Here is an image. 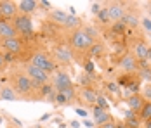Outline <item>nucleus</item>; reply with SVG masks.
Wrapping results in <instances>:
<instances>
[{"instance_id":"f257e3e1","label":"nucleus","mask_w":151,"mask_h":128,"mask_svg":"<svg viewBox=\"0 0 151 128\" xmlns=\"http://www.w3.org/2000/svg\"><path fill=\"white\" fill-rule=\"evenodd\" d=\"M12 88L21 100H37L40 99V87H37L24 71H16L11 76Z\"/></svg>"},{"instance_id":"f03ea898","label":"nucleus","mask_w":151,"mask_h":128,"mask_svg":"<svg viewBox=\"0 0 151 128\" xmlns=\"http://www.w3.org/2000/svg\"><path fill=\"white\" fill-rule=\"evenodd\" d=\"M28 62H30L31 66L38 68V69L47 71L49 74L58 71V64H56V61L49 56L47 52H44V50H37V52H33V56L30 57V61H28Z\"/></svg>"},{"instance_id":"7ed1b4c3","label":"nucleus","mask_w":151,"mask_h":128,"mask_svg":"<svg viewBox=\"0 0 151 128\" xmlns=\"http://www.w3.org/2000/svg\"><path fill=\"white\" fill-rule=\"evenodd\" d=\"M70 43H71V49H73L75 52H89V50H91V47L94 45V42L87 36V33L82 29V26L71 31Z\"/></svg>"},{"instance_id":"20e7f679","label":"nucleus","mask_w":151,"mask_h":128,"mask_svg":"<svg viewBox=\"0 0 151 128\" xmlns=\"http://www.w3.org/2000/svg\"><path fill=\"white\" fill-rule=\"evenodd\" d=\"M23 71L28 74V78H30L37 87H42V85H45V83H50V74H49L47 71H44V69H38V68L31 66L30 62H26V64L23 66Z\"/></svg>"},{"instance_id":"39448f33","label":"nucleus","mask_w":151,"mask_h":128,"mask_svg":"<svg viewBox=\"0 0 151 128\" xmlns=\"http://www.w3.org/2000/svg\"><path fill=\"white\" fill-rule=\"evenodd\" d=\"M50 83H52V87H54L56 92H63V90L73 87V82H71L70 73L68 71H61V69H58L56 73L50 74Z\"/></svg>"},{"instance_id":"423d86ee","label":"nucleus","mask_w":151,"mask_h":128,"mask_svg":"<svg viewBox=\"0 0 151 128\" xmlns=\"http://www.w3.org/2000/svg\"><path fill=\"white\" fill-rule=\"evenodd\" d=\"M12 24H14L17 35H23V36H31L33 35V21H31L30 16L17 14L14 17V23Z\"/></svg>"},{"instance_id":"0eeeda50","label":"nucleus","mask_w":151,"mask_h":128,"mask_svg":"<svg viewBox=\"0 0 151 128\" xmlns=\"http://www.w3.org/2000/svg\"><path fill=\"white\" fill-rule=\"evenodd\" d=\"M106 11L109 16V23H116V21L123 19V16L127 12V4L125 2H109L106 5Z\"/></svg>"},{"instance_id":"6e6552de","label":"nucleus","mask_w":151,"mask_h":128,"mask_svg":"<svg viewBox=\"0 0 151 128\" xmlns=\"http://www.w3.org/2000/svg\"><path fill=\"white\" fill-rule=\"evenodd\" d=\"M54 61H56V64L59 66H66V64H70L71 62V59H73V52H71V49L68 47V45H64V43H59V45H56L54 47V57H52Z\"/></svg>"},{"instance_id":"1a4fd4ad","label":"nucleus","mask_w":151,"mask_h":128,"mask_svg":"<svg viewBox=\"0 0 151 128\" xmlns=\"http://www.w3.org/2000/svg\"><path fill=\"white\" fill-rule=\"evenodd\" d=\"M0 12H2V19H14L19 14L17 11V4L12 0H0Z\"/></svg>"},{"instance_id":"9d476101","label":"nucleus","mask_w":151,"mask_h":128,"mask_svg":"<svg viewBox=\"0 0 151 128\" xmlns=\"http://www.w3.org/2000/svg\"><path fill=\"white\" fill-rule=\"evenodd\" d=\"M0 47L7 54H19L23 50V40L19 36H16V38H5V40H0Z\"/></svg>"},{"instance_id":"9b49d317","label":"nucleus","mask_w":151,"mask_h":128,"mask_svg":"<svg viewBox=\"0 0 151 128\" xmlns=\"http://www.w3.org/2000/svg\"><path fill=\"white\" fill-rule=\"evenodd\" d=\"M120 68L123 69V73H132L136 74L137 69H139V62L137 59L132 54H125V56L120 59Z\"/></svg>"},{"instance_id":"f8f14e48","label":"nucleus","mask_w":151,"mask_h":128,"mask_svg":"<svg viewBox=\"0 0 151 128\" xmlns=\"http://www.w3.org/2000/svg\"><path fill=\"white\" fill-rule=\"evenodd\" d=\"M148 49H150V45L144 42V40H137V42L134 43V47H132V56L137 59V62L148 61Z\"/></svg>"},{"instance_id":"ddd939ff","label":"nucleus","mask_w":151,"mask_h":128,"mask_svg":"<svg viewBox=\"0 0 151 128\" xmlns=\"http://www.w3.org/2000/svg\"><path fill=\"white\" fill-rule=\"evenodd\" d=\"M92 116H94V123H96L97 127H101V125H104V123H108V121L113 119V116L108 113V109H103V107H99V106H94V107H92Z\"/></svg>"},{"instance_id":"4468645a","label":"nucleus","mask_w":151,"mask_h":128,"mask_svg":"<svg viewBox=\"0 0 151 128\" xmlns=\"http://www.w3.org/2000/svg\"><path fill=\"white\" fill-rule=\"evenodd\" d=\"M16 36H17V31H16L14 24L7 19H0V40L16 38Z\"/></svg>"},{"instance_id":"2eb2a0df","label":"nucleus","mask_w":151,"mask_h":128,"mask_svg":"<svg viewBox=\"0 0 151 128\" xmlns=\"http://www.w3.org/2000/svg\"><path fill=\"white\" fill-rule=\"evenodd\" d=\"M144 102H146V100L142 99L141 94H134V95H129V97H127V107H129V111L139 114V111H141L142 106H144Z\"/></svg>"},{"instance_id":"dca6fc26","label":"nucleus","mask_w":151,"mask_h":128,"mask_svg":"<svg viewBox=\"0 0 151 128\" xmlns=\"http://www.w3.org/2000/svg\"><path fill=\"white\" fill-rule=\"evenodd\" d=\"M97 90L94 88H82L80 90V99L83 100V104H87L89 107H94L96 102H97Z\"/></svg>"},{"instance_id":"f3484780","label":"nucleus","mask_w":151,"mask_h":128,"mask_svg":"<svg viewBox=\"0 0 151 128\" xmlns=\"http://www.w3.org/2000/svg\"><path fill=\"white\" fill-rule=\"evenodd\" d=\"M37 9H38V2H37V0H21V2H17V11H19V14L30 16V14H33Z\"/></svg>"},{"instance_id":"a211bd4d","label":"nucleus","mask_w":151,"mask_h":128,"mask_svg":"<svg viewBox=\"0 0 151 128\" xmlns=\"http://www.w3.org/2000/svg\"><path fill=\"white\" fill-rule=\"evenodd\" d=\"M137 80V73L136 74H132V73H122L120 76L116 78V85L120 87V88H129V87L132 85L134 82Z\"/></svg>"},{"instance_id":"6ab92c4d","label":"nucleus","mask_w":151,"mask_h":128,"mask_svg":"<svg viewBox=\"0 0 151 128\" xmlns=\"http://www.w3.org/2000/svg\"><path fill=\"white\" fill-rule=\"evenodd\" d=\"M123 23L127 24V28H137V26L141 24V17H139L137 12L129 11V7H127V12L123 16Z\"/></svg>"},{"instance_id":"aec40b11","label":"nucleus","mask_w":151,"mask_h":128,"mask_svg":"<svg viewBox=\"0 0 151 128\" xmlns=\"http://www.w3.org/2000/svg\"><path fill=\"white\" fill-rule=\"evenodd\" d=\"M0 100H21V99L16 94L12 85H2V88H0Z\"/></svg>"},{"instance_id":"412c9836","label":"nucleus","mask_w":151,"mask_h":128,"mask_svg":"<svg viewBox=\"0 0 151 128\" xmlns=\"http://www.w3.org/2000/svg\"><path fill=\"white\" fill-rule=\"evenodd\" d=\"M66 19H68V14H66L64 11H61V9H56V11H50V12H49V21H52V23H56V24L64 26V24H66Z\"/></svg>"},{"instance_id":"4be33fe9","label":"nucleus","mask_w":151,"mask_h":128,"mask_svg":"<svg viewBox=\"0 0 151 128\" xmlns=\"http://www.w3.org/2000/svg\"><path fill=\"white\" fill-rule=\"evenodd\" d=\"M78 83L82 85V88H94V83H96V74H87V73H82L78 76Z\"/></svg>"},{"instance_id":"5701e85b","label":"nucleus","mask_w":151,"mask_h":128,"mask_svg":"<svg viewBox=\"0 0 151 128\" xmlns=\"http://www.w3.org/2000/svg\"><path fill=\"white\" fill-rule=\"evenodd\" d=\"M151 119V102H144L142 109L139 111V121H150Z\"/></svg>"},{"instance_id":"b1692460","label":"nucleus","mask_w":151,"mask_h":128,"mask_svg":"<svg viewBox=\"0 0 151 128\" xmlns=\"http://www.w3.org/2000/svg\"><path fill=\"white\" fill-rule=\"evenodd\" d=\"M125 29H127V24L123 23V19L111 23V33H115V35H125Z\"/></svg>"},{"instance_id":"393cba45","label":"nucleus","mask_w":151,"mask_h":128,"mask_svg":"<svg viewBox=\"0 0 151 128\" xmlns=\"http://www.w3.org/2000/svg\"><path fill=\"white\" fill-rule=\"evenodd\" d=\"M82 29L87 33V36L91 38L92 42L96 43V40H97V36H99V31H97V28L96 26H89V24H85V26H82Z\"/></svg>"},{"instance_id":"a878e982","label":"nucleus","mask_w":151,"mask_h":128,"mask_svg":"<svg viewBox=\"0 0 151 128\" xmlns=\"http://www.w3.org/2000/svg\"><path fill=\"white\" fill-rule=\"evenodd\" d=\"M106 92L111 94V95H118V97L122 95V88L116 85L115 82H108V83H106Z\"/></svg>"},{"instance_id":"bb28decb","label":"nucleus","mask_w":151,"mask_h":128,"mask_svg":"<svg viewBox=\"0 0 151 128\" xmlns=\"http://www.w3.org/2000/svg\"><path fill=\"white\" fill-rule=\"evenodd\" d=\"M89 54H91L92 57H101L104 54V47H103L101 43H94L91 47V50H89Z\"/></svg>"},{"instance_id":"cd10ccee","label":"nucleus","mask_w":151,"mask_h":128,"mask_svg":"<svg viewBox=\"0 0 151 128\" xmlns=\"http://www.w3.org/2000/svg\"><path fill=\"white\" fill-rule=\"evenodd\" d=\"M97 21H99L101 24H109V16H108L106 7H103V9L99 11V14H97Z\"/></svg>"},{"instance_id":"c85d7f7f","label":"nucleus","mask_w":151,"mask_h":128,"mask_svg":"<svg viewBox=\"0 0 151 128\" xmlns=\"http://www.w3.org/2000/svg\"><path fill=\"white\" fill-rule=\"evenodd\" d=\"M54 102H56V106H66L68 104V100L66 97L61 94V92H56V97H54Z\"/></svg>"},{"instance_id":"c756f323","label":"nucleus","mask_w":151,"mask_h":128,"mask_svg":"<svg viewBox=\"0 0 151 128\" xmlns=\"http://www.w3.org/2000/svg\"><path fill=\"white\" fill-rule=\"evenodd\" d=\"M141 95H142V99L146 100V102H151V83H148V85L142 88V94Z\"/></svg>"},{"instance_id":"7c9ffc66","label":"nucleus","mask_w":151,"mask_h":128,"mask_svg":"<svg viewBox=\"0 0 151 128\" xmlns=\"http://www.w3.org/2000/svg\"><path fill=\"white\" fill-rule=\"evenodd\" d=\"M96 106H99V107H103V109H108V100H106V97L103 95V94H97V102H96Z\"/></svg>"},{"instance_id":"2f4dec72","label":"nucleus","mask_w":151,"mask_h":128,"mask_svg":"<svg viewBox=\"0 0 151 128\" xmlns=\"http://www.w3.org/2000/svg\"><path fill=\"white\" fill-rule=\"evenodd\" d=\"M141 24H142V28L146 29L148 33H151V19H150V17H148V16L141 19Z\"/></svg>"},{"instance_id":"473e14b6","label":"nucleus","mask_w":151,"mask_h":128,"mask_svg":"<svg viewBox=\"0 0 151 128\" xmlns=\"http://www.w3.org/2000/svg\"><path fill=\"white\" fill-rule=\"evenodd\" d=\"M83 73H87V74H94V62H92V61H87V62H85V66H83Z\"/></svg>"},{"instance_id":"72a5a7b5","label":"nucleus","mask_w":151,"mask_h":128,"mask_svg":"<svg viewBox=\"0 0 151 128\" xmlns=\"http://www.w3.org/2000/svg\"><path fill=\"white\" fill-rule=\"evenodd\" d=\"M101 9H103V5H101V4H97V2H94V4H92V14H96V16H97Z\"/></svg>"},{"instance_id":"f704fd0d","label":"nucleus","mask_w":151,"mask_h":128,"mask_svg":"<svg viewBox=\"0 0 151 128\" xmlns=\"http://www.w3.org/2000/svg\"><path fill=\"white\" fill-rule=\"evenodd\" d=\"M38 5H40L42 9H45V11L50 12V2H47V0H40V2H38Z\"/></svg>"},{"instance_id":"c9c22d12","label":"nucleus","mask_w":151,"mask_h":128,"mask_svg":"<svg viewBox=\"0 0 151 128\" xmlns=\"http://www.w3.org/2000/svg\"><path fill=\"white\" fill-rule=\"evenodd\" d=\"M97 128H118V125L111 119V121H108V123H104V125H101V127H97Z\"/></svg>"},{"instance_id":"e433bc0d","label":"nucleus","mask_w":151,"mask_h":128,"mask_svg":"<svg viewBox=\"0 0 151 128\" xmlns=\"http://www.w3.org/2000/svg\"><path fill=\"white\" fill-rule=\"evenodd\" d=\"M75 113L78 114L80 118H83V119L87 118V111H85V109H82V107H76V109H75Z\"/></svg>"},{"instance_id":"4c0bfd02","label":"nucleus","mask_w":151,"mask_h":128,"mask_svg":"<svg viewBox=\"0 0 151 128\" xmlns=\"http://www.w3.org/2000/svg\"><path fill=\"white\" fill-rule=\"evenodd\" d=\"M4 66H5V59H4V54L0 52V69H4Z\"/></svg>"},{"instance_id":"58836bf2","label":"nucleus","mask_w":151,"mask_h":128,"mask_svg":"<svg viewBox=\"0 0 151 128\" xmlns=\"http://www.w3.org/2000/svg\"><path fill=\"white\" fill-rule=\"evenodd\" d=\"M146 12H148V17L151 19V2H148V4H146Z\"/></svg>"},{"instance_id":"ea45409f","label":"nucleus","mask_w":151,"mask_h":128,"mask_svg":"<svg viewBox=\"0 0 151 128\" xmlns=\"http://www.w3.org/2000/svg\"><path fill=\"white\" fill-rule=\"evenodd\" d=\"M83 125H85L87 128H92V127H94V123H92V121H89V119H83Z\"/></svg>"},{"instance_id":"a19ab883","label":"nucleus","mask_w":151,"mask_h":128,"mask_svg":"<svg viewBox=\"0 0 151 128\" xmlns=\"http://www.w3.org/2000/svg\"><path fill=\"white\" fill-rule=\"evenodd\" d=\"M49 118H50V113H45L44 116H42V118H40V121H47Z\"/></svg>"},{"instance_id":"79ce46f5","label":"nucleus","mask_w":151,"mask_h":128,"mask_svg":"<svg viewBox=\"0 0 151 128\" xmlns=\"http://www.w3.org/2000/svg\"><path fill=\"white\" fill-rule=\"evenodd\" d=\"M70 127H71V128H80V123H78V121H71V123H70Z\"/></svg>"},{"instance_id":"37998d69","label":"nucleus","mask_w":151,"mask_h":128,"mask_svg":"<svg viewBox=\"0 0 151 128\" xmlns=\"http://www.w3.org/2000/svg\"><path fill=\"white\" fill-rule=\"evenodd\" d=\"M148 62H151V45H150V49H148Z\"/></svg>"},{"instance_id":"c03bdc74","label":"nucleus","mask_w":151,"mask_h":128,"mask_svg":"<svg viewBox=\"0 0 151 128\" xmlns=\"http://www.w3.org/2000/svg\"><path fill=\"white\" fill-rule=\"evenodd\" d=\"M144 128H151V119H150V121H146V127H144Z\"/></svg>"},{"instance_id":"a18cd8bd","label":"nucleus","mask_w":151,"mask_h":128,"mask_svg":"<svg viewBox=\"0 0 151 128\" xmlns=\"http://www.w3.org/2000/svg\"><path fill=\"white\" fill-rule=\"evenodd\" d=\"M2 121H4V119H2V116H0V125H2Z\"/></svg>"},{"instance_id":"49530a36","label":"nucleus","mask_w":151,"mask_h":128,"mask_svg":"<svg viewBox=\"0 0 151 128\" xmlns=\"http://www.w3.org/2000/svg\"><path fill=\"white\" fill-rule=\"evenodd\" d=\"M9 128H21V127H9Z\"/></svg>"},{"instance_id":"de8ad7c7","label":"nucleus","mask_w":151,"mask_h":128,"mask_svg":"<svg viewBox=\"0 0 151 128\" xmlns=\"http://www.w3.org/2000/svg\"><path fill=\"white\" fill-rule=\"evenodd\" d=\"M0 19H2V12H0Z\"/></svg>"},{"instance_id":"09e8293b","label":"nucleus","mask_w":151,"mask_h":128,"mask_svg":"<svg viewBox=\"0 0 151 128\" xmlns=\"http://www.w3.org/2000/svg\"><path fill=\"white\" fill-rule=\"evenodd\" d=\"M0 88H2V83H0Z\"/></svg>"}]
</instances>
